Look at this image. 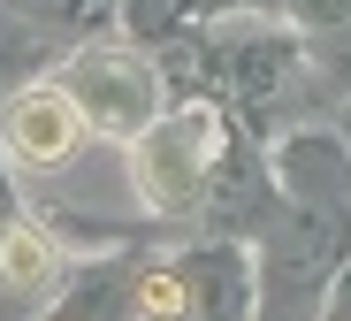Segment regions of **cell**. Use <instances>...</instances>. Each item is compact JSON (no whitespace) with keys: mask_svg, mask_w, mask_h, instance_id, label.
<instances>
[{"mask_svg":"<svg viewBox=\"0 0 351 321\" xmlns=\"http://www.w3.org/2000/svg\"><path fill=\"white\" fill-rule=\"evenodd\" d=\"M229 146V115L214 100H184V107H160L145 131L130 138V191L138 207L160 222H184L206 207L214 191V161Z\"/></svg>","mask_w":351,"mask_h":321,"instance_id":"1","label":"cell"},{"mask_svg":"<svg viewBox=\"0 0 351 321\" xmlns=\"http://www.w3.org/2000/svg\"><path fill=\"white\" fill-rule=\"evenodd\" d=\"M214 38V69H221V92L237 100L245 115H260V122H275V115H290L306 100V85H313V61H306V38L290 31V23H275V16H221V23H206Z\"/></svg>","mask_w":351,"mask_h":321,"instance_id":"2","label":"cell"},{"mask_svg":"<svg viewBox=\"0 0 351 321\" xmlns=\"http://www.w3.org/2000/svg\"><path fill=\"white\" fill-rule=\"evenodd\" d=\"M53 85L77 100L84 131L123 138V146L160 115V69H153L145 54H130V46H77V54H62Z\"/></svg>","mask_w":351,"mask_h":321,"instance_id":"3","label":"cell"},{"mask_svg":"<svg viewBox=\"0 0 351 321\" xmlns=\"http://www.w3.org/2000/svg\"><path fill=\"white\" fill-rule=\"evenodd\" d=\"M275 199L290 214H306V222H328L351 237V138L343 131H321V122H306V131H282L275 153Z\"/></svg>","mask_w":351,"mask_h":321,"instance_id":"4","label":"cell"},{"mask_svg":"<svg viewBox=\"0 0 351 321\" xmlns=\"http://www.w3.org/2000/svg\"><path fill=\"white\" fill-rule=\"evenodd\" d=\"M84 146V115L53 77H23L0 100V153L16 168H69Z\"/></svg>","mask_w":351,"mask_h":321,"instance_id":"5","label":"cell"},{"mask_svg":"<svg viewBox=\"0 0 351 321\" xmlns=\"http://www.w3.org/2000/svg\"><path fill=\"white\" fill-rule=\"evenodd\" d=\"M53 283V237L46 222H8L0 230V298H38Z\"/></svg>","mask_w":351,"mask_h":321,"instance_id":"6","label":"cell"},{"mask_svg":"<svg viewBox=\"0 0 351 321\" xmlns=\"http://www.w3.org/2000/svg\"><path fill=\"white\" fill-rule=\"evenodd\" d=\"M123 16H130V38H176V31H191V23H214L221 16V0H123Z\"/></svg>","mask_w":351,"mask_h":321,"instance_id":"7","label":"cell"},{"mask_svg":"<svg viewBox=\"0 0 351 321\" xmlns=\"http://www.w3.org/2000/svg\"><path fill=\"white\" fill-rule=\"evenodd\" d=\"M290 31H313V38H343L351 31V0H282Z\"/></svg>","mask_w":351,"mask_h":321,"instance_id":"8","label":"cell"},{"mask_svg":"<svg viewBox=\"0 0 351 321\" xmlns=\"http://www.w3.org/2000/svg\"><path fill=\"white\" fill-rule=\"evenodd\" d=\"M321 321H351V252L336 261V276H328V291H321Z\"/></svg>","mask_w":351,"mask_h":321,"instance_id":"9","label":"cell"},{"mask_svg":"<svg viewBox=\"0 0 351 321\" xmlns=\"http://www.w3.org/2000/svg\"><path fill=\"white\" fill-rule=\"evenodd\" d=\"M237 8H252V16H282V0H237Z\"/></svg>","mask_w":351,"mask_h":321,"instance_id":"10","label":"cell"}]
</instances>
